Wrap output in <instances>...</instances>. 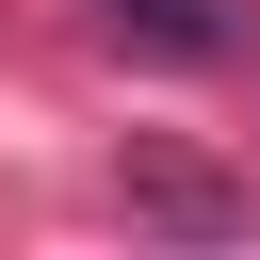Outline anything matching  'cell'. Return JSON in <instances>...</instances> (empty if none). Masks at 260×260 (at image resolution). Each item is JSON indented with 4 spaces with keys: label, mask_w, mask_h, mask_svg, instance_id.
I'll return each instance as SVG.
<instances>
[{
    "label": "cell",
    "mask_w": 260,
    "mask_h": 260,
    "mask_svg": "<svg viewBox=\"0 0 260 260\" xmlns=\"http://www.w3.org/2000/svg\"><path fill=\"white\" fill-rule=\"evenodd\" d=\"M130 211H146V228H260V195H228V179H195V162H130Z\"/></svg>",
    "instance_id": "6da1fadb"
},
{
    "label": "cell",
    "mask_w": 260,
    "mask_h": 260,
    "mask_svg": "<svg viewBox=\"0 0 260 260\" xmlns=\"http://www.w3.org/2000/svg\"><path fill=\"white\" fill-rule=\"evenodd\" d=\"M130 49H162V65H228V0H98Z\"/></svg>",
    "instance_id": "7a4b0ae2"
}]
</instances>
